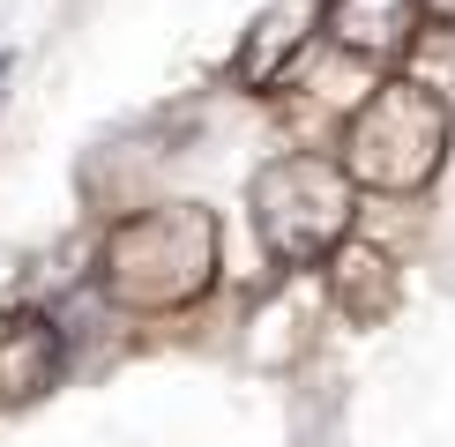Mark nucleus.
<instances>
[{"instance_id": "nucleus-1", "label": "nucleus", "mask_w": 455, "mask_h": 447, "mask_svg": "<svg viewBox=\"0 0 455 447\" xmlns=\"http://www.w3.org/2000/svg\"><path fill=\"white\" fill-rule=\"evenodd\" d=\"M217 254H224L217 216L202 201H164V209H135L105 231L98 284L127 313H172L217 284Z\"/></svg>"}, {"instance_id": "nucleus-2", "label": "nucleus", "mask_w": 455, "mask_h": 447, "mask_svg": "<svg viewBox=\"0 0 455 447\" xmlns=\"http://www.w3.org/2000/svg\"><path fill=\"white\" fill-rule=\"evenodd\" d=\"M448 157V98L433 82H381L351 120L344 179L373 194H419Z\"/></svg>"}, {"instance_id": "nucleus-3", "label": "nucleus", "mask_w": 455, "mask_h": 447, "mask_svg": "<svg viewBox=\"0 0 455 447\" xmlns=\"http://www.w3.org/2000/svg\"><path fill=\"white\" fill-rule=\"evenodd\" d=\"M246 209H254V231L269 261L283 269H314V261H329L344 247L351 231V179L336 157H276L254 172V194H246Z\"/></svg>"}, {"instance_id": "nucleus-4", "label": "nucleus", "mask_w": 455, "mask_h": 447, "mask_svg": "<svg viewBox=\"0 0 455 447\" xmlns=\"http://www.w3.org/2000/svg\"><path fill=\"white\" fill-rule=\"evenodd\" d=\"M60 328L45 321V313H30V306H15V313H0V410H23L37 403L52 380H60Z\"/></svg>"}, {"instance_id": "nucleus-5", "label": "nucleus", "mask_w": 455, "mask_h": 447, "mask_svg": "<svg viewBox=\"0 0 455 447\" xmlns=\"http://www.w3.org/2000/svg\"><path fill=\"white\" fill-rule=\"evenodd\" d=\"M314 30H321V0H269V8L254 15V30H246V45H239V82L246 90H276L283 74L299 67V52H307Z\"/></svg>"}, {"instance_id": "nucleus-6", "label": "nucleus", "mask_w": 455, "mask_h": 447, "mask_svg": "<svg viewBox=\"0 0 455 447\" xmlns=\"http://www.w3.org/2000/svg\"><path fill=\"white\" fill-rule=\"evenodd\" d=\"M321 30L358 60H395L419 37V0H321Z\"/></svg>"}, {"instance_id": "nucleus-7", "label": "nucleus", "mask_w": 455, "mask_h": 447, "mask_svg": "<svg viewBox=\"0 0 455 447\" xmlns=\"http://www.w3.org/2000/svg\"><path fill=\"white\" fill-rule=\"evenodd\" d=\"M329 284H336V306H344L351 321H381L395 306V269L373 247H336L329 254Z\"/></svg>"}, {"instance_id": "nucleus-8", "label": "nucleus", "mask_w": 455, "mask_h": 447, "mask_svg": "<svg viewBox=\"0 0 455 447\" xmlns=\"http://www.w3.org/2000/svg\"><path fill=\"white\" fill-rule=\"evenodd\" d=\"M419 15H433V23H455V0H419Z\"/></svg>"}, {"instance_id": "nucleus-9", "label": "nucleus", "mask_w": 455, "mask_h": 447, "mask_svg": "<svg viewBox=\"0 0 455 447\" xmlns=\"http://www.w3.org/2000/svg\"><path fill=\"white\" fill-rule=\"evenodd\" d=\"M0 82H8V52H0Z\"/></svg>"}]
</instances>
